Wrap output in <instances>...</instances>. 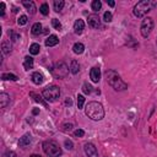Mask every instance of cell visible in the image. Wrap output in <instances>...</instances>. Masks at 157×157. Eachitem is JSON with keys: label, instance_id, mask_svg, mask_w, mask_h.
I'll use <instances>...</instances> for the list:
<instances>
[{"label": "cell", "instance_id": "34", "mask_svg": "<svg viewBox=\"0 0 157 157\" xmlns=\"http://www.w3.org/2000/svg\"><path fill=\"white\" fill-rule=\"evenodd\" d=\"M74 135H75V137H82L85 135V131L82 129H77L74 131Z\"/></svg>", "mask_w": 157, "mask_h": 157}, {"label": "cell", "instance_id": "10", "mask_svg": "<svg viewBox=\"0 0 157 157\" xmlns=\"http://www.w3.org/2000/svg\"><path fill=\"white\" fill-rule=\"evenodd\" d=\"M90 77H91L92 82H98L101 80V69L98 66L92 68L90 71Z\"/></svg>", "mask_w": 157, "mask_h": 157}, {"label": "cell", "instance_id": "8", "mask_svg": "<svg viewBox=\"0 0 157 157\" xmlns=\"http://www.w3.org/2000/svg\"><path fill=\"white\" fill-rule=\"evenodd\" d=\"M84 150H85V153L87 157H98L97 148L92 142H86L84 145Z\"/></svg>", "mask_w": 157, "mask_h": 157}, {"label": "cell", "instance_id": "29", "mask_svg": "<svg viewBox=\"0 0 157 157\" xmlns=\"http://www.w3.org/2000/svg\"><path fill=\"white\" fill-rule=\"evenodd\" d=\"M85 104V97L82 95H77V108L81 109Z\"/></svg>", "mask_w": 157, "mask_h": 157}, {"label": "cell", "instance_id": "32", "mask_svg": "<svg viewBox=\"0 0 157 157\" xmlns=\"http://www.w3.org/2000/svg\"><path fill=\"white\" fill-rule=\"evenodd\" d=\"M112 19H113V15H112V13H109V11H106V13H104V15H103V20H104L106 22H111V21H112Z\"/></svg>", "mask_w": 157, "mask_h": 157}, {"label": "cell", "instance_id": "18", "mask_svg": "<svg viewBox=\"0 0 157 157\" xmlns=\"http://www.w3.org/2000/svg\"><path fill=\"white\" fill-rule=\"evenodd\" d=\"M43 27H42V24L41 22H36L33 26H32V28H31V32H32V35L33 36H39L43 31Z\"/></svg>", "mask_w": 157, "mask_h": 157}, {"label": "cell", "instance_id": "38", "mask_svg": "<svg viewBox=\"0 0 157 157\" xmlns=\"http://www.w3.org/2000/svg\"><path fill=\"white\" fill-rule=\"evenodd\" d=\"M8 156L9 157H16V153L14 151H10V152H8Z\"/></svg>", "mask_w": 157, "mask_h": 157}, {"label": "cell", "instance_id": "21", "mask_svg": "<svg viewBox=\"0 0 157 157\" xmlns=\"http://www.w3.org/2000/svg\"><path fill=\"white\" fill-rule=\"evenodd\" d=\"M78 71H80V64H78L77 60H72L70 64V72L72 75H76V74H78Z\"/></svg>", "mask_w": 157, "mask_h": 157}, {"label": "cell", "instance_id": "20", "mask_svg": "<svg viewBox=\"0 0 157 157\" xmlns=\"http://www.w3.org/2000/svg\"><path fill=\"white\" fill-rule=\"evenodd\" d=\"M24 68H25V70H31V69H33V58H32V57H30V55L25 57Z\"/></svg>", "mask_w": 157, "mask_h": 157}, {"label": "cell", "instance_id": "6", "mask_svg": "<svg viewBox=\"0 0 157 157\" xmlns=\"http://www.w3.org/2000/svg\"><path fill=\"white\" fill-rule=\"evenodd\" d=\"M69 70H70L69 66L64 61H59V63L54 64V66L50 69V72L55 78H64L68 76Z\"/></svg>", "mask_w": 157, "mask_h": 157}, {"label": "cell", "instance_id": "17", "mask_svg": "<svg viewBox=\"0 0 157 157\" xmlns=\"http://www.w3.org/2000/svg\"><path fill=\"white\" fill-rule=\"evenodd\" d=\"M2 52H3V54H5V55H8V54H10L11 53V43L9 42V41H3L2 42Z\"/></svg>", "mask_w": 157, "mask_h": 157}, {"label": "cell", "instance_id": "26", "mask_svg": "<svg viewBox=\"0 0 157 157\" xmlns=\"http://www.w3.org/2000/svg\"><path fill=\"white\" fill-rule=\"evenodd\" d=\"M101 8H102V3L100 2V0H93V2L91 3V9H92L95 13L100 11Z\"/></svg>", "mask_w": 157, "mask_h": 157}, {"label": "cell", "instance_id": "25", "mask_svg": "<svg viewBox=\"0 0 157 157\" xmlns=\"http://www.w3.org/2000/svg\"><path fill=\"white\" fill-rule=\"evenodd\" d=\"M39 50H41V46L38 43H32L30 46V54L31 55H37L39 54Z\"/></svg>", "mask_w": 157, "mask_h": 157}, {"label": "cell", "instance_id": "27", "mask_svg": "<svg viewBox=\"0 0 157 157\" xmlns=\"http://www.w3.org/2000/svg\"><path fill=\"white\" fill-rule=\"evenodd\" d=\"M82 91H84L85 95H91V93L93 92V87H92L89 82H85V84L82 85Z\"/></svg>", "mask_w": 157, "mask_h": 157}, {"label": "cell", "instance_id": "41", "mask_svg": "<svg viewBox=\"0 0 157 157\" xmlns=\"http://www.w3.org/2000/svg\"><path fill=\"white\" fill-rule=\"evenodd\" d=\"M39 113V109H33V114H38Z\"/></svg>", "mask_w": 157, "mask_h": 157}, {"label": "cell", "instance_id": "40", "mask_svg": "<svg viewBox=\"0 0 157 157\" xmlns=\"http://www.w3.org/2000/svg\"><path fill=\"white\" fill-rule=\"evenodd\" d=\"M65 103H66V104H69V106H71V104H72V101H71L70 98H66V101H65Z\"/></svg>", "mask_w": 157, "mask_h": 157}, {"label": "cell", "instance_id": "5", "mask_svg": "<svg viewBox=\"0 0 157 157\" xmlns=\"http://www.w3.org/2000/svg\"><path fill=\"white\" fill-rule=\"evenodd\" d=\"M42 96L48 102H57L59 100V97H60V89L57 85L47 86L46 89H43Z\"/></svg>", "mask_w": 157, "mask_h": 157}, {"label": "cell", "instance_id": "31", "mask_svg": "<svg viewBox=\"0 0 157 157\" xmlns=\"http://www.w3.org/2000/svg\"><path fill=\"white\" fill-rule=\"evenodd\" d=\"M52 26H53L55 30H58V31L61 30V24H60V21H59L58 19H53V20H52Z\"/></svg>", "mask_w": 157, "mask_h": 157}, {"label": "cell", "instance_id": "19", "mask_svg": "<svg viewBox=\"0 0 157 157\" xmlns=\"http://www.w3.org/2000/svg\"><path fill=\"white\" fill-rule=\"evenodd\" d=\"M84 50H85V46H84L81 42H77V43H75V44L72 46V52H74L75 54H82Z\"/></svg>", "mask_w": 157, "mask_h": 157}, {"label": "cell", "instance_id": "30", "mask_svg": "<svg viewBox=\"0 0 157 157\" xmlns=\"http://www.w3.org/2000/svg\"><path fill=\"white\" fill-rule=\"evenodd\" d=\"M27 21H28V17H27L26 15H21V16L19 17V20H17V24H19L20 26H24V25L27 24Z\"/></svg>", "mask_w": 157, "mask_h": 157}, {"label": "cell", "instance_id": "4", "mask_svg": "<svg viewBox=\"0 0 157 157\" xmlns=\"http://www.w3.org/2000/svg\"><path fill=\"white\" fill-rule=\"evenodd\" d=\"M42 147H43L44 153H46L48 157H59V156H61V153H63L60 146H59L55 141H53V140H47V141H44L43 145H42Z\"/></svg>", "mask_w": 157, "mask_h": 157}, {"label": "cell", "instance_id": "36", "mask_svg": "<svg viewBox=\"0 0 157 157\" xmlns=\"http://www.w3.org/2000/svg\"><path fill=\"white\" fill-rule=\"evenodd\" d=\"M65 146H66L68 150H72L74 148V144H72L71 140H65Z\"/></svg>", "mask_w": 157, "mask_h": 157}, {"label": "cell", "instance_id": "14", "mask_svg": "<svg viewBox=\"0 0 157 157\" xmlns=\"http://www.w3.org/2000/svg\"><path fill=\"white\" fill-rule=\"evenodd\" d=\"M22 5L26 8V10L31 14V15H33V14H36V4L33 3V2H28V0H24L22 2Z\"/></svg>", "mask_w": 157, "mask_h": 157}, {"label": "cell", "instance_id": "28", "mask_svg": "<svg viewBox=\"0 0 157 157\" xmlns=\"http://www.w3.org/2000/svg\"><path fill=\"white\" fill-rule=\"evenodd\" d=\"M39 13H41L43 16H47V15L49 14V5H48L47 3L42 4V5L39 6Z\"/></svg>", "mask_w": 157, "mask_h": 157}, {"label": "cell", "instance_id": "2", "mask_svg": "<svg viewBox=\"0 0 157 157\" xmlns=\"http://www.w3.org/2000/svg\"><path fill=\"white\" fill-rule=\"evenodd\" d=\"M104 76H106L107 84L109 86H112L115 91H124L128 89V85L122 80L120 75L118 72H115L114 70H107Z\"/></svg>", "mask_w": 157, "mask_h": 157}, {"label": "cell", "instance_id": "3", "mask_svg": "<svg viewBox=\"0 0 157 157\" xmlns=\"http://www.w3.org/2000/svg\"><path fill=\"white\" fill-rule=\"evenodd\" d=\"M157 6V2H150V0H142V2H139L135 6H134V15L139 19L144 17L145 15H147L153 8Z\"/></svg>", "mask_w": 157, "mask_h": 157}, {"label": "cell", "instance_id": "42", "mask_svg": "<svg viewBox=\"0 0 157 157\" xmlns=\"http://www.w3.org/2000/svg\"><path fill=\"white\" fill-rule=\"evenodd\" d=\"M30 157H41V156H39V155H35V153H33V155H31Z\"/></svg>", "mask_w": 157, "mask_h": 157}, {"label": "cell", "instance_id": "22", "mask_svg": "<svg viewBox=\"0 0 157 157\" xmlns=\"http://www.w3.org/2000/svg\"><path fill=\"white\" fill-rule=\"evenodd\" d=\"M30 96L36 101V102H38V103H41V104H43L44 107H48V104H47V102L38 95V93H36V92H30Z\"/></svg>", "mask_w": 157, "mask_h": 157}, {"label": "cell", "instance_id": "39", "mask_svg": "<svg viewBox=\"0 0 157 157\" xmlns=\"http://www.w3.org/2000/svg\"><path fill=\"white\" fill-rule=\"evenodd\" d=\"M107 4H108L109 6H112V8L115 5V3H114V2H112V0H111V2H108V0H107Z\"/></svg>", "mask_w": 157, "mask_h": 157}, {"label": "cell", "instance_id": "15", "mask_svg": "<svg viewBox=\"0 0 157 157\" xmlns=\"http://www.w3.org/2000/svg\"><path fill=\"white\" fill-rule=\"evenodd\" d=\"M9 103H10V96L5 92L0 93V106H2V108H6Z\"/></svg>", "mask_w": 157, "mask_h": 157}, {"label": "cell", "instance_id": "43", "mask_svg": "<svg viewBox=\"0 0 157 157\" xmlns=\"http://www.w3.org/2000/svg\"><path fill=\"white\" fill-rule=\"evenodd\" d=\"M156 43H157V41H156Z\"/></svg>", "mask_w": 157, "mask_h": 157}, {"label": "cell", "instance_id": "37", "mask_svg": "<svg viewBox=\"0 0 157 157\" xmlns=\"http://www.w3.org/2000/svg\"><path fill=\"white\" fill-rule=\"evenodd\" d=\"M0 6H2V16H4L5 15V3H0Z\"/></svg>", "mask_w": 157, "mask_h": 157}, {"label": "cell", "instance_id": "24", "mask_svg": "<svg viewBox=\"0 0 157 157\" xmlns=\"http://www.w3.org/2000/svg\"><path fill=\"white\" fill-rule=\"evenodd\" d=\"M17 76L15 75V74H10V72H4L3 75H2V80H4V81H6V80H11V81H17Z\"/></svg>", "mask_w": 157, "mask_h": 157}, {"label": "cell", "instance_id": "16", "mask_svg": "<svg viewBox=\"0 0 157 157\" xmlns=\"http://www.w3.org/2000/svg\"><path fill=\"white\" fill-rule=\"evenodd\" d=\"M46 46L47 47H54V46H57L58 43H59V38L55 36V35H50L47 39H46Z\"/></svg>", "mask_w": 157, "mask_h": 157}, {"label": "cell", "instance_id": "13", "mask_svg": "<svg viewBox=\"0 0 157 157\" xmlns=\"http://www.w3.org/2000/svg\"><path fill=\"white\" fill-rule=\"evenodd\" d=\"M31 80H32V82H33L35 85H41V84H43V81H44V77H43V75H42L41 72L36 71V72H33V74L31 75Z\"/></svg>", "mask_w": 157, "mask_h": 157}, {"label": "cell", "instance_id": "9", "mask_svg": "<svg viewBox=\"0 0 157 157\" xmlns=\"http://www.w3.org/2000/svg\"><path fill=\"white\" fill-rule=\"evenodd\" d=\"M87 22H89V26L92 27V28H100V27H101V19H100V16L96 15V14L89 15Z\"/></svg>", "mask_w": 157, "mask_h": 157}, {"label": "cell", "instance_id": "1", "mask_svg": "<svg viewBox=\"0 0 157 157\" xmlns=\"http://www.w3.org/2000/svg\"><path fill=\"white\" fill-rule=\"evenodd\" d=\"M85 114L92 119V120H102L104 118V109H103V106L100 103V102H96V101H92V102H89L86 108H85Z\"/></svg>", "mask_w": 157, "mask_h": 157}, {"label": "cell", "instance_id": "23", "mask_svg": "<svg viewBox=\"0 0 157 157\" xmlns=\"http://www.w3.org/2000/svg\"><path fill=\"white\" fill-rule=\"evenodd\" d=\"M53 5H54V10L57 13H60L63 10V8L65 6V2H64V0H54Z\"/></svg>", "mask_w": 157, "mask_h": 157}, {"label": "cell", "instance_id": "7", "mask_svg": "<svg viewBox=\"0 0 157 157\" xmlns=\"http://www.w3.org/2000/svg\"><path fill=\"white\" fill-rule=\"evenodd\" d=\"M153 26H155L153 20H152L151 17H145V19L142 20V22H141V27H140L141 36H142L144 38H147V37L150 36L151 31L153 30Z\"/></svg>", "mask_w": 157, "mask_h": 157}, {"label": "cell", "instance_id": "35", "mask_svg": "<svg viewBox=\"0 0 157 157\" xmlns=\"http://www.w3.org/2000/svg\"><path fill=\"white\" fill-rule=\"evenodd\" d=\"M9 35H11V39H13L14 42H16L17 39H20V35L15 33L14 31H10V32H9Z\"/></svg>", "mask_w": 157, "mask_h": 157}, {"label": "cell", "instance_id": "33", "mask_svg": "<svg viewBox=\"0 0 157 157\" xmlns=\"http://www.w3.org/2000/svg\"><path fill=\"white\" fill-rule=\"evenodd\" d=\"M72 124L71 123H65V124H63V131H65V133H68V131H71L72 130Z\"/></svg>", "mask_w": 157, "mask_h": 157}, {"label": "cell", "instance_id": "12", "mask_svg": "<svg viewBox=\"0 0 157 157\" xmlns=\"http://www.w3.org/2000/svg\"><path fill=\"white\" fill-rule=\"evenodd\" d=\"M31 141H32L31 134H30V133H26L25 135H22V136L20 137V140H19V146H20V147H25V146L30 145Z\"/></svg>", "mask_w": 157, "mask_h": 157}, {"label": "cell", "instance_id": "11", "mask_svg": "<svg viewBox=\"0 0 157 157\" xmlns=\"http://www.w3.org/2000/svg\"><path fill=\"white\" fill-rule=\"evenodd\" d=\"M84 30H85V22H84V20H81V19L76 20L75 24H74V32L76 35H81L84 32Z\"/></svg>", "mask_w": 157, "mask_h": 157}]
</instances>
